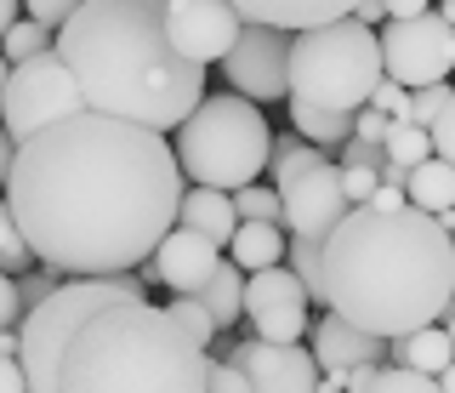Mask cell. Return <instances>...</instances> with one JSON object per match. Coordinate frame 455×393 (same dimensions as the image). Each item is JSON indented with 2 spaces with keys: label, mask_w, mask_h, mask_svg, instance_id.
<instances>
[{
  "label": "cell",
  "mask_w": 455,
  "mask_h": 393,
  "mask_svg": "<svg viewBox=\"0 0 455 393\" xmlns=\"http://www.w3.org/2000/svg\"><path fill=\"white\" fill-rule=\"evenodd\" d=\"M182 165L165 132L80 115L23 137L6 177V212L35 262L63 274H132L177 229Z\"/></svg>",
  "instance_id": "obj_1"
},
{
  "label": "cell",
  "mask_w": 455,
  "mask_h": 393,
  "mask_svg": "<svg viewBox=\"0 0 455 393\" xmlns=\"http://www.w3.org/2000/svg\"><path fill=\"white\" fill-rule=\"evenodd\" d=\"M142 291V274H85L28 308L18 319L28 393H205L211 354Z\"/></svg>",
  "instance_id": "obj_2"
},
{
  "label": "cell",
  "mask_w": 455,
  "mask_h": 393,
  "mask_svg": "<svg viewBox=\"0 0 455 393\" xmlns=\"http://www.w3.org/2000/svg\"><path fill=\"white\" fill-rule=\"evenodd\" d=\"M455 297V234L438 217L398 205H353L319 245V308L381 342L433 325Z\"/></svg>",
  "instance_id": "obj_3"
},
{
  "label": "cell",
  "mask_w": 455,
  "mask_h": 393,
  "mask_svg": "<svg viewBox=\"0 0 455 393\" xmlns=\"http://www.w3.org/2000/svg\"><path fill=\"white\" fill-rule=\"evenodd\" d=\"M52 46L97 115L171 137L205 97V63H188L165 35V0H85Z\"/></svg>",
  "instance_id": "obj_4"
},
{
  "label": "cell",
  "mask_w": 455,
  "mask_h": 393,
  "mask_svg": "<svg viewBox=\"0 0 455 393\" xmlns=\"http://www.w3.org/2000/svg\"><path fill=\"white\" fill-rule=\"evenodd\" d=\"M171 154H177L182 177L205 182V188H245V182H262L267 154H274V125H267L262 103L239 92H205L199 108L177 125L171 137Z\"/></svg>",
  "instance_id": "obj_5"
},
{
  "label": "cell",
  "mask_w": 455,
  "mask_h": 393,
  "mask_svg": "<svg viewBox=\"0 0 455 393\" xmlns=\"http://www.w3.org/2000/svg\"><path fill=\"white\" fill-rule=\"evenodd\" d=\"M376 80H381V40L353 12L291 35V97L296 103L359 115L370 103V92H376Z\"/></svg>",
  "instance_id": "obj_6"
},
{
  "label": "cell",
  "mask_w": 455,
  "mask_h": 393,
  "mask_svg": "<svg viewBox=\"0 0 455 393\" xmlns=\"http://www.w3.org/2000/svg\"><path fill=\"white\" fill-rule=\"evenodd\" d=\"M80 108H85V97L75 86V75H68V63L57 58V46L12 63L6 92H0V125H6L18 143L35 137V132H46V125H57V120H68V115H80Z\"/></svg>",
  "instance_id": "obj_7"
},
{
  "label": "cell",
  "mask_w": 455,
  "mask_h": 393,
  "mask_svg": "<svg viewBox=\"0 0 455 393\" xmlns=\"http://www.w3.org/2000/svg\"><path fill=\"white\" fill-rule=\"evenodd\" d=\"M381 40V75L398 80L404 92L438 86L455 75V23L438 12H416V18H387L376 29Z\"/></svg>",
  "instance_id": "obj_8"
},
{
  "label": "cell",
  "mask_w": 455,
  "mask_h": 393,
  "mask_svg": "<svg viewBox=\"0 0 455 393\" xmlns=\"http://www.w3.org/2000/svg\"><path fill=\"white\" fill-rule=\"evenodd\" d=\"M222 80L228 92L251 97V103H279L291 97V29L274 23H245L239 40L222 58Z\"/></svg>",
  "instance_id": "obj_9"
},
{
  "label": "cell",
  "mask_w": 455,
  "mask_h": 393,
  "mask_svg": "<svg viewBox=\"0 0 455 393\" xmlns=\"http://www.w3.org/2000/svg\"><path fill=\"white\" fill-rule=\"evenodd\" d=\"M347 212H353V205H347V194H341V165L336 160L313 165V172L291 177L279 188V222H284V234H296V240L324 245V240H331V229Z\"/></svg>",
  "instance_id": "obj_10"
},
{
  "label": "cell",
  "mask_w": 455,
  "mask_h": 393,
  "mask_svg": "<svg viewBox=\"0 0 455 393\" xmlns=\"http://www.w3.org/2000/svg\"><path fill=\"white\" fill-rule=\"evenodd\" d=\"M307 308H313L307 285L284 269V262H274V269H262V274H245V319L262 342H302Z\"/></svg>",
  "instance_id": "obj_11"
},
{
  "label": "cell",
  "mask_w": 455,
  "mask_h": 393,
  "mask_svg": "<svg viewBox=\"0 0 455 393\" xmlns=\"http://www.w3.org/2000/svg\"><path fill=\"white\" fill-rule=\"evenodd\" d=\"M245 18L228 0H165V35L188 63H222Z\"/></svg>",
  "instance_id": "obj_12"
},
{
  "label": "cell",
  "mask_w": 455,
  "mask_h": 393,
  "mask_svg": "<svg viewBox=\"0 0 455 393\" xmlns=\"http://www.w3.org/2000/svg\"><path fill=\"white\" fill-rule=\"evenodd\" d=\"M228 359L245 371L251 393H319V365L302 342H262V336H251V342L228 348Z\"/></svg>",
  "instance_id": "obj_13"
},
{
  "label": "cell",
  "mask_w": 455,
  "mask_h": 393,
  "mask_svg": "<svg viewBox=\"0 0 455 393\" xmlns=\"http://www.w3.org/2000/svg\"><path fill=\"white\" fill-rule=\"evenodd\" d=\"M217 262H222V245H211L205 234H194V229L177 222V229L154 245V257L142 262V285H165L171 297H194V291L217 274Z\"/></svg>",
  "instance_id": "obj_14"
},
{
  "label": "cell",
  "mask_w": 455,
  "mask_h": 393,
  "mask_svg": "<svg viewBox=\"0 0 455 393\" xmlns=\"http://www.w3.org/2000/svg\"><path fill=\"white\" fill-rule=\"evenodd\" d=\"M307 354L319 371H353V365H387V342L324 308L319 319H307Z\"/></svg>",
  "instance_id": "obj_15"
},
{
  "label": "cell",
  "mask_w": 455,
  "mask_h": 393,
  "mask_svg": "<svg viewBox=\"0 0 455 393\" xmlns=\"http://www.w3.org/2000/svg\"><path fill=\"white\" fill-rule=\"evenodd\" d=\"M245 23H274V29H313V23L347 18L359 0H228Z\"/></svg>",
  "instance_id": "obj_16"
},
{
  "label": "cell",
  "mask_w": 455,
  "mask_h": 393,
  "mask_svg": "<svg viewBox=\"0 0 455 393\" xmlns=\"http://www.w3.org/2000/svg\"><path fill=\"white\" fill-rule=\"evenodd\" d=\"M177 222H182V229H194V234H205L211 245H222V251H228V240H234V229H239L234 194L194 182V188H182V200H177Z\"/></svg>",
  "instance_id": "obj_17"
},
{
  "label": "cell",
  "mask_w": 455,
  "mask_h": 393,
  "mask_svg": "<svg viewBox=\"0 0 455 393\" xmlns=\"http://www.w3.org/2000/svg\"><path fill=\"white\" fill-rule=\"evenodd\" d=\"M284 245H291V234H284V222H239L234 240H228V262L245 274H262L284 262Z\"/></svg>",
  "instance_id": "obj_18"
},
{
  "label": "cell",
  "mask_w": 455,
  "mask_h": 393,
  "mask_svg": "<svg viewBox=\"0 0 455 393\" xmlns=\"http://www.w3.org/2000/svg\"><path fill=\"white\" fill-rule=\"evenodd\" d=\"M450 359H455V342L444 336V325H438V319L387 342V365H410V371H427V376H438Z\"/></svg>",
  "instance_id": "obj_19"
},
{
  "label": "cell",
  "mask_w": 455,
  "mask_h": 393,
  "mask_svg": "<svg viewBox=\"0 0 455 393\" xmlns=\"http://www.w3.org/2000/svg\"><path fill=\"white\" fill-rule=\"evenodd\" d=\"M404 200L416 205V212L438 217V212H455V165L438 160V154H427L421 165H410L404 177Z\"/></svg>",
  "instance_id": "obj_20"
},
{
  "label": "cell",
  "mask_w": 455,
  "mask_h": 393,
  "mask_svg": "<svg viewBox=\"0 0 455 393\" xmlns=\"http://www.w3.org/2000/svg\"><path fill=\"white\" fill-rule=\"evenodd\" d=\"M199 302H205V314H211V325L228 331V325H239L245 319V269H234V262H217V274L205 279V285L194 291Z\"/></svg>",
  "instance_id": "obj_21"
},
{
  "label": "cell",
  "mask_w": 455,
  "mask_h": 393,
  "mask_svg": "<svg viewBox=\"0 0 455 393\" xmlns=\"http://www.w3.org/2000/svg\"><path fill=\"white\" fill-rule=\"evenodd\" d=\"M284 103H291V132L307 137L313 148L336 154L353 137V115H341V108H313V103H296V97H284Z\"/></svg>",
  "instance_id": "obj_22"
},
{
  "label": "cell",
  "mask_w": 455,
  "mask_h": 393,
  "mask_svg": "<svg viewBox=\"0 0 455 393\" xmlns=\"http://www.w3.org/2000/svg\"><path fill=\"white\" fill-rule=\"evenodd\" d=\"M331 154L324 148H313L307 137H274V154H267V165H274V188H284L291 177H302V172H313V165H324Z\"/></svg>",
  "instance_id": "obj_23"
},
{
  "label": "cell",
  "mask_w": 455,
  "mask_h": 393,
  "mask_svg": "<svg viewBox=\"0 0 455 393\" xmlns=\"http://www.w3.org/2000/svg\"><path fill=\"white\" fill-rule=\"evenodd\" d=\"M381 148H387V160H398V165H421L427 154H433V137H427V125H416V120H393L387 137H381Z\"/></svg>",
  "instance_id": "obj_24"
},
{
  "label": "cell",
  "mask_w": 455,
  "mask_h": 393,
  "mask_svg": "<svg viewBox=\"0 0 455 393\" xmlns=\"http://www.w3.org/2000/svg\"><path fill=\"white\" fill-rule=\"evenodd\" d=\"M52 40H57V35L46 29V23H35V18H18L6 35H0V58H6V63H23V58H35V52H46Z\"/></svg>",
  "instance_id": "obj_25"
},
{
  "label": "cell",
  "mask_w": 455,
  "mask_h": 393,
  "mask_svg": "<svg viewBox=\"0 0 455 393\" xmlns=\"http://www.w3.org/2000/svg\"><path fill=\"white\" fill-rule=\"evenodd\" d=\"M234 212L239 222H279V188L274 182H245V188H234Z\"/></svg>",
  "instance_id": "obj_26"
},
{
  "label": "cell",
  "mask_w": 455,
  "mask_h": 393,
  "mask_svg": "<svg viewBox=\"0 0 455 393\" xmlns=\"http://www.w3.org/2000/svg\"><path fill=\"white\" fill-rule=\"evenodd\" d=\"M165 314L177 319V325L188 331L194 342L205 348V354H211V342H217V336H222L217 325H211V314H205V302H199V297H171V302H165Z\"/></svg>",
  "instance_id": "obj_27"
},
{
  "label": "cell",
  "mask_w": 455,
  "mask_h": 393,
  "mask_svg": "<svg viewBox=\"0 0 455 393\" xmlns=\"http://www.w3.org/2000/svg\"><path fill=\"white\" fill-rule=\"evenodd\" d=\"M364 393H444V388H438V376L410 371V365H381L376 382H370Z\"/></svg>",
  "instance_id": "obj_28"
},
{
  "label": "cell",
  "mask_w": 455,
  "mask_h": 393,
  "mask_svg": "<svg viewBox=\"0 0 455 393\" xmlns=\"http://www.w3.org/2000/svg\"><path fill=\"white\" fill-rule=\"evenodd\" d=\"M35 269V251H28L23 229L12 222V212L0 205V274H28Z\"/></svg>",
  "instance_id": "obj_29"
},
{
  "label": "cell",
  "mask_w": 455,
  "mask_h": 393,
  "mask_svg": "<svg viewBox=\"0 0 455 393\" xmlns=\"http://www.w3.org/2000/svg\"><path fill=\"white\" fill-rule=\"evenodd\" d=\"M12 279H18V302H23V314H28L35 302H46L52 291L63 285V269H52V262H35L28 274H12Z\"/></svg>",
  "instance_id": "obj_30"
},
{
  "label": "cell",
  "mask_w": 455,
  "mask_h": 393,
  "mask_svg": "<svg viewBox=\"0 0 455 393\" xmlns=\"http://www.w3.org/2000/svg\"><path fill=\"white\" fill-rule=\"evenodd\" d=\"M284 269L302 279L307 297L319 302V245H313V240H296V234H291V245H284Z\"/></svg>",
  "instance_id": "obj_31"
},
{
  "label": "cell",
  "mask_w": 455,
  "mask_h": 393,
  "mask_svg": "<svg viewBox=\"0 0 455 393\" xmlns=\"http://www.w3.org/2000/svg\"><path fill=\"white\" fill-rule=\"evenodd\" d=\"M455 97V86L450 80H438V86H416L410 92V108H404V120H416V125H433L438 120V108H444Z\"/></svg>",
  "instance_id": "obj_32"
},
{
  "label": "cell",
  "mask_w": 455,
  "mask_h": 393,
  "mask_svg": "<svg viewBox=\"0 0 455 393\" xmlns=\"http://www.w3.org/2000/svg\"><path fill=\"white\" fill-rule=\"evenodd\" d=\"M85 6V0H23V18H35V23H46V29L57 35L63 29L68 18H75V12Z\"/></svg>",
  "instance_id": "obj_33"
},
{
  "label": "cell",
  "mask_w": 455,
  "mask_h": 393,
  "mask_svg": "<svg viewBox=\"0 0 455 393\" xmlns=\"http://www.w3.org/2000/svg\"><path fill=\"white\" fill-rule=\"evenodd\" d=\"M331 160H336V165H370V172H381L387 148H381V143H364V137H347V143H341Z\"/></svg>",
  "instance_id": "obj_34"
},
{
  "label": "cell",
  "mask_w": 455,
  "mask_h": 393,
  "mask_svg": "<svg viewBox=\"0 0 455 393\" xmlns=\"http://www.w3.org/2000/svg\"><path fill=\"white\" fill-rule=\"evenodd\" d=\"M427 137H433V154H438V160H450V165H455V97H450L444 108H438V120L427 125Z\"/></svg>",
  "instance_id": "obj_35"
},
{
  "label": "cell",
  "mask_w": 455,
  "mask_h": 393,
  "mask_svg": "<svg viewBox=\"0 0 455 393\" xmlns=\"http://www.w3.org/2000/svg\"><path fill=\"white\" fill-rule=\"evenodd\" d=\"M370 108H381L387 120H404V108H410V92L398 86V80H387V75H381V80H376V92H370Z\"/></svg>",
  "instance_id": "obj_36"
},
{
  "label": "cell",
  "mask_w": 455,
  "mask_h": 393,
  "mask_svg": "<svg viewBox=\"0 0 455 393\" xmlns=\"http://www.w3.org/2000/svg\"><path fill=\"white\" fill-rule=\"evenodd\" d=\"M205 393H251V382H245V371H239L234 359H211V371H205Z\"/></svg>",
  "instance_id": "obj_37"
},
{
  "label": "cell",
  "mask_w": 455,
  "mask_h": 393,
  "mask_svg": "<svg viewBox=\"0 0 455 393\" xmlns=\"http://www.w3.org/2000/svg\"><path fill=\"white\" fill-rule=\"evenodd\" d=\"M341 194H347V205H364L376 194V172L370 165H341Z\"/></svg>",
  "instance_id": "obj_38"
},
{
  "label": "cell",
  "mask_w": 455,
  "mask_h": 393,
  "mask_svg": "<svg viewBox=\"0 0 455 393\" xmlns=\"http://www.w3.org/2000/svg\"><path fill=\"white\" fill-rule=\"evenodd\" d=\"M387 125H393V120L381 115V108H370V103H364L359 115H353V137H364V143H381V137H387Z\"/></svg>",
  "instance_id": "obj_39"
},
{
  "label": "cell",
  "mask_w": 455,
  "mask_h": 393,
  "mask_svg": "<svg viewBox=\"0 0 455 393\" xmlns=\"http://www.w3.org/2000/svg\"><path fill=\"white\" fill-rule=\"evenodd\" d=\"M23 319V302H18V279L0 274V325H18Z\"/></svg>",
  "instance_id": "obj_40"
},
{
  "label": "cell",
  "mask_w": 455,
  "mask_h": 393,
  "mask_svg": "<svg viewBox=\"0 0 455 393\" xmlns=\"http://www.w3.org/2000/svg\"><path fill=\"white\" fill-rule=\"evenodd\" d=\"M364 205H376V212H398V205H410V200H404V188H387V182H376V194H370Z\"/></svg>",
  "instance_id": "obj_41"
},
{
  "label": "cell",
  "mask_w": 455,
  "mask_h": 393,
  "mask_svg": "<svg viewBox=\"0 0 455 393\" xmlns=\"http://www.w3.org/2000/svg\"><path fill=\"white\" fill-rule=\"evenodd\" d=\"M376 371H381V365H353V371H341V388H347V393H364L370 382H376Z\"/></svg>",
  "instance_id": "obj_42"
},
{
  "label": "cell",
  "mask_w": 455,
  "mask_h": 393,
  "mask_svg": "<svg viewBox=\"0 0 455 393\" xmlns=\"http://www.w3.org/2000/svg\"><path fill=\"white\" fill-rule=\"evenodd\" d=\"M0 393H28L23 365H18V359H0Z\"/></svg>",
  "instance_id": "obj_43"
},
{
  "label": "cell",
  "mask_w": 455,
  "mask_h": 393,
  "mask_svg": "<svg viewBox=\"0 0 455 393\" xmlns=\"http://www.w3.org/2000/svg\"><path fill=\"white\" fill-rule=\"evenodd\" d=\"M12 160H18V137L0 125V188H6V177H12Z\"/></svg>",
  "instance_id": "obj_44"
},
{
  "label": "cell",
  "mask_w": 455,
  "mask_h": 393,
  "mask_svg": "<svg viewBox=\"0 0 455 393\" xmlns=\"http://www.w3.org/2000/svg\"><path fill=\"white\" fill-rule=\"evenodd\" d=\"M353 18L370 23V29H381V23H387V6H381V0H359V6H353Z\"/></svg>",
  "instance_id": "obj_45"
},
{
  "label": "cell",
  "mask_w": 455,
  "mask_h": 393,
  "mask_svg": "<svg viewBox=\"0 0 455 393\" xmlns=\"http://www.w3.org/2000/svg\"><path fill=\"white\" fill-rule=\"evenodd\" d=\"M387 18H416V12H433V0H381Z\"/></svg>",
  "instance_id": "obj_46"
},
{
  "label": "cell",
  "mask_w": 455,
  "mask_h": 393,
  "mask_svg": "<svg viewBox=\"0 0 455 393\" xmlns=\"http://www.w3.org/2000/svg\"><path fill=\"white\" fill-rule=\"evenodd\" d=\"M18 348H23L18 325H0V359H18Z\"/></svg>",
  "instance_id": "obj_47"
},
{
  "label": "cell",
  "mask_w": 455,
  "mask_h": 393,
  "mask_svg": "<svg viewBox=\"0 0 455 393\" xmlns=\"http://www.w3.org/2000/svg\"><path fill=\"white\" fill-rule=\"evenodd\" d=\"M18 12H23V0H0V35L18 23Z\"/></svg>",
  "instance_id": "obj_48"
},
{
  "label": "cell",
  "mask_w": 455,
  "mask_h": 393,
  "mask_svg": "<svg viewBox=\"0 0 455 393\" xmlns=\"http://www.w3.org/2000/svg\"><path fill=\"white\" fill-rule=\"evenodd\" d=\"M438 325H444V336H450V342H455V297H450L444 308H438Z\"/></svg>",
  "instance_id": "obj_49"
},
{
  "label": "cell",
  "mask_w": 455,
  "mask_h": 393,
  "mask_svg": "<svg viewBox=\"0 0 455 393\" xmlns=\"http://www.w3.org/2000/svg\"><path fill=\"white\" fill-rule=\"evenodd\" d=\"M319 393H347L341 388V371H319Z\"/></svg>",
  "instance_id": "obj_50"
},
{
  "label": "cell",
  "mask_w": 455,
  "mask_h": 393,
  "mask_svg": "<svg viewBox=\"0 0 455 393\" xmlns=\"http://www.w3.org/2000/svg\"><path fill=\"white\" fill-rule=\"evenodd\" d=\"M438 388H444V393H455V359L444 365V371H438Z\"/></svg>",
  "instance_id": "obj_51"
},
{
  "label": "cell",
  "mask_w": 455,
  "mask_h": 393,
  "mask_svg": "<svg viewBox=\"0 0 455 393\" xmlns=\"http://www.w3.org/2000/svg\"><path fill=\"white\" fill-rule=\"evenodd\" d=\"M433 12H438V18H444V23H455V0H438Z\"/></svg>",
  "instance_id": "obj_52"
},
{
  "label": "cell",
  "mask_w": 455,
  "mask_h": 393,
  "mask_svg": "<svg viewBox=\"0 0 455 393\" xmlns=\"http://www.w3.org/2000/svg\"><path fill=\"white\" fill-rule=\"evenodd\" d=\"M6 75H12V63H6V58H0V92H6Z\"/></svg>",
  "instance_id": "obj_53"
},
{
  "label": "cell",
  "mask_w": 455,
  "mask_h": 393,
  "mask_svg": "<svg viewBox=\"0 0 455 393\" xmlns=\"http://www.w3.org/2000/svg\"><path fill=\"white\" fill-rule=\"evenodd\" d=\"M0 205H6V194H0Z\"/></svg>",
  "instance_id": "obj_54"
},
{
  "label": "cell",
  "mask_w": 455,
  "mask_h": 393,
  "mask_svg": "<svg viewBox=\"0 0 455 393\" xmlns=\"http://www.w3.org/2000/svg\"><path fill=\"white\" fill-rule=\"evenodd\" d=\"M0 194H6V188H0Z\"/></svg>",
  "instance_id": "obj_55"
},
{
  "label": "cell",
  "mask_w": 455,
  "mask_h": 393,
  "mask_svg": "<svg viewBox=\"0 0 455 393\" xmlns=\"http://www.w3.org/2000/svg\"><path fill=\"white\" fill-rule=\"evenodd\" d=\"M433 6H438V0H433Z\"/></svg>",
  "instance_id": "obj_56"
}]
</instances>
